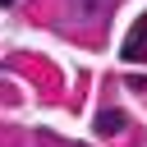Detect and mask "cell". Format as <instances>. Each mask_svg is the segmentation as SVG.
<instances>
[{"label":"cell","instance_id":"2","mask_svg":"<svg viewBox=\"0 0 147 147\" xmlns=\"http://www.w3.org/2000/svg\"><path fill=\"white\" fill-rule=\"evenodd\" d=\"M142 46H147V23H138V28H133V37L124 41V60H138V55H142Z\"/></svg>","mask_w":147,"mask_h":147},{"label":"cell","instance_id":"3","mask_svg":"<svg viewBox=\"0 0 147 147\" xmlns=\"http://www.w3.org/2000/svg\"><path fill=\"white\" fill-rule=\"evenodd\" d=\"M0 5H14V0H0Z\"/></svg>","mask_w":147,"mask_h":147},{"label":"cell","instance_id":"1","mask_svg":"<svg viewBox=\"0 0 147 147\" xmlns=\"http://www.w3.org/2000/svg\"><path fill=\"white\" fill-rule=\"evenodd\" d=\"M96 133H106V138L110 133H124V110H101L96 115Z\"/></svg>","mask_w":147,"mask_h":147}]
</instances>
